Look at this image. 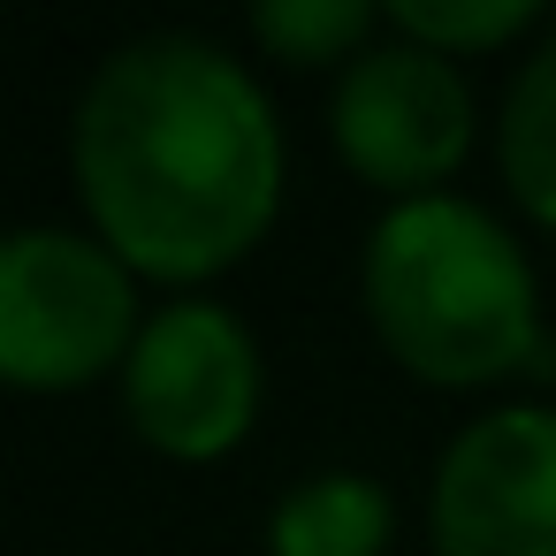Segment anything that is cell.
<instances>
[{
  "instance_id": "cell-1",
  "label": "cell",
  "mask_w": 556,
  "mask_h": 556,
  "mask_svg": "<svg viewBox=\"0 0 556 556\" xmlns=\"http://www.w3.org/2000/svg\"><path fill=\"white\" fill-rule=\"evenodd\" d=\"M70 176L92 237L138 282L229 275L282 214V123L267 85L199 31L115 47L70 115Z\"/></svg>"
},
{
  "instance_id": "cell-2",
  "label": "cell",
  "mask_w": 556,
  "mask_h": 556,
  "mask_svg": "<svg viewBox=\"0 0 556 556\" xmlns=\"http://www.w3.org/2000/svg\"><path fill=\"white\" fill-rule=\"evenodd\" d=\"M358 298L381 351L427 389H488L548 358L541 275L472 199H404L366 229Z\"/></svg>"
},
{
  "instance_id": "cell-3",
  "label": "cell",
  "mask_w": 556,
  "mask_h": 556,
  "mask_svg": "<svg viewBox=\"0 0 556 556\" xmlns=\"http://www.w3.org/2000/svg\"><path fill=\"white\" fill-rule=\"evenodd\" d=\"M138 275L62 222H31L0 244V381L24 396H70L130 366L146 336Z\"/></svg>"
},
{
  "instance_id": "cell-4",
  "label": "cell",
  "mask_w": 556,
  "mask_h": 556,
  "mask_svg": "<svg viewBox=\"0 0 556 556\" xmlns=\"http://www.w3.org/2000/svg\"><path fill=\"white\" fill-rule=\"evenodd\" d=\"M328 138L336 161L381 191L389 206L434 199L480 138V100L450 54H427L412 39H374L328 100Z\"/></svg>"
},
{
  "instance_id": "cell-5",
  "label": "cell",
  "mask_w": 556,
  "mask_h": 556,
  "mask_svg": "<svg viewBox=\"0 0 556 556\" xmlns=\"http://www.w3.org/2000/svg\"><path fill=\"white\" fill-rule=\"evenodd\" d=\"M260 343L244 313L222 298H168L153 305L130 366H123V412L146 450L176 465H214L229 457L252 419H260Z\"/></svg>"
},
{
  "instance_id": "cell-6",
  "label": "cell",
  "mask_w": 556,
  "mask_h": 556,
  "mask_svg": "<svg viewBox=\"0 0 556 556\" xmlns=\"http://www.w3.org/2000/svg\"><path fill=\"white\" fill-rule=\"evenodd\" d=\"M434 556H556V404L465 419L427 488Z\"/></svg>"
},
{
  "instance_id": "cell-7",
  "label": "cell",
  "mask_w": 556,
  "mask_h": 556,
  "mask_svg": "<svg viewBox=\"0 0 556 556\" xmlns=\"http://www.w3.org/2000/svg\"><path fill=\"white\" fill-rule=\"evenodd\" d=\"M396 503L358 465H320L290 480L267 510V556H389Z\"/></svg>"
},
{
  "instance_id": "cell-8",
  "label": "cell",
  "mask_w": 556,
  "mask_h": 556,
  "mask_svg": "<svg viewBox=\"0 0 556 556\" xmlns=\"http://www.w3.org/2000/svg\"><path fill=\"white\" fill-rule=\"evenodd\" d=\"M495 168L510 184V199L556 229V24L533 39V54L518 62L503 108H495Z\"/></svg>"
},
{
  "instance_id": "cell-9",
  "label": "cell",
  "mask_w": 556,
  "mask_h": 556,
  "mask_svg": "<svg viewBox=\"0 0 556 556\" xmlns=\"http://www.w3.org/2000/svg\"><path fill=\"white\" fill-rule=\"evenodd\" d=\"M389 9H374V0H260L252 9V39L290 62V70H328V62H358L374 47V24Z\"/></svg>"
},
{
  "instance_id": "cell-10",
  "label": "cell",
  "mask_w": 556,
  "mask_h": 556,
  "mask_svg": "<svg viewBox=\"0 0 556 556\" xmlns=\"http://www.w3.org/2000/svg\"><path fill=\"white\" fill-rule=\"evenodd\" d=\"M389 31L427 54L472 62V54H495V47L541 31V9L533 0H389Z\"/></svg>"
}]
</instances>
